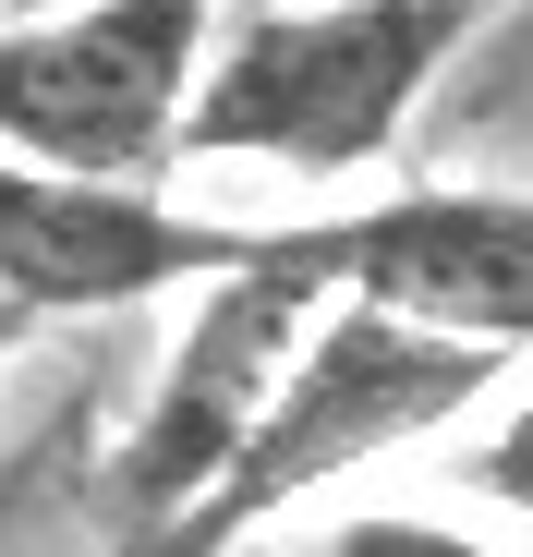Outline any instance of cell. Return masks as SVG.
I'll use <instances>...</instances> for the list:
<instances>
[{
  "mask_svg": "<svg viewBox=\"0 0 533 557\" xmlns=\"http://www.w3.org/2000/svg\"><path fill=\"white\" fill-rule=\"evenodd\" d=\"M497 376H509V351L436 339V327L376 315V304H339V315L303 339L280 412H266L255 448L231 460V485H219L195 521H170L146 557H219V545H243L255 521H280L292 497L339 485L351 460H388V448H412V436H436V424H461Z\"/></svg>",
  "mask_w": 533,
  "mask_h": 557,
  "instance_id": "obj_2",
  "label": "cell"
},
{
  "mask_svg": "<svg viewBox=\"0 0 533 557\" xmlns=\"http://www.w3.org/2000/svg\"><path fill=\"white\" fill-rule=\"evenodd\" d=\"M25 327H37V315H25V304H0V351H13V339H25Z\"/></svg>",
  "mask_w": 533,
  "mask_h": 557,
  "instance_id": "obj_11",
  "label": "cell"
},
{
  "mask_svg": "<svg viewBox=\"0 0 533 557\" xmlns=\"http://www.w3.org/2000/svg\"><path fill=\"white\" fill-rule=\"evenodd\" d=\"M315 267L339 278V304L412 315L436 339L521 351L533 339V195H485V182H412L388 207L303 219Z\"/></svg>",
  "mask_w": 533,
  "mask_h": 557,
  "instance_id": "obj_5",
  "label": "cell"
},
{
  "mask_svg": "<svg viewBox=\"0 0 533 557\" xmlns=\"http://www.w3.org/2000/svg\"><path fill=\"white\" fill-rule=\"evenodd\" d=\"M266 231H219L134 195V182H61V170H13L0 158V304L25 315H122L146 292H183V278L255 267Z\"/></svg>",
  "mask_w": 533,
  "mask_h": 557,
  "instance_id": "obj_6",
  "label": "cell"
},
{
  "mask_svg": "<svg viewBox=\"0 0 533 557\" xmlns=\"http://www.w3.org/2000/svg\"><path fill=\"white\" fill-rule=\"evenodd\" d=\"M461 485H473V497H497V509H521V521H533V400H521V412H509V424H497V436H485V448H473V460H461Z\"/></svg>",
  "mask_w": 533,
  "mask_h": 557,
  "instance_id": "obj_8",
  "label": "cell"
},
{
  "mask_svg": "<svg viewBox=\"0 0 533 557\" xmlns=\"http://www.w3.org/2000/svg\"><path fill=\"white\" fill-rule=\"evenodd\" d=\"M219 0H85L49 25H0V146L61 182H134L183 158L207 98Z\"/></svg>",
  "mask_w": 533,
  "mask_h": 557,
  "instance_id": "obj_4",
  "label": "cell"
},
{
  "mask_svg": "<svg viewBox=\"0 0 533 557\" xmlns=\"http://www.w3.org/2000/svg\"><path fill=\"white\" fill-rule=\"evenodd\" d=\"M37 460H49V448H25V460H0V533H13V509L37 497Z\"/></svg>",
  "mask_w": 533,
  "mask_h": 557,
  "instance_id": "obj_9",
  "label": "cell"
},
{
  "mask_svg": "<svg viewBox=\"0 0 533 557\" xmlns=\"http://www.w3.org/2000/svg\"><path fill=\"white\" fill-rule=\"evenodd\" d=\"M327 557H497V545H473L449 521H412V509H364V521L327 533Z\"/></svg>",
  "mask_w": 533,
  "mask_h": 557,
  "instance_id": "obj_7",
  "label": "cell"
},
{
  "mask_svg": "<svg viewBox=\"0 0 533 557\" xmlns=\"http://www.w3.org/2000/svg\"><path fill=\"white\" fill-rule=\"evenodd\" d=\"M485 13L497 0H266L207 61L183 158H255L303 182L376 170Z\"/></svg>",
  "mask_w": 533,
  "mask_h": 557,
  "instance_id": "obj_1",
  "label": "cell"
},
{
  "mask_svg": "<svg viewBox=\"0 0 533 557\" xmlns=\"http://www.w3.org/2000/svg\"><path fill=\"white\" fill-rule=\"evenodd\" d=\"M49 13H85V0H0V25H49Z\"/></svg>",
  "mask_w": 533,
  "mask_h": 557,
  "instance_id": "obj_10",
  "label": "cell"
},
{
  "mask_svg": "<svg viewBox=\"0 0 533 557\" xmlns=\"http://www.w3.org/2000/svg\"><path fill=\"white\" fill-rule=\"evenodd\" d=\"M327 315H339V278L315 267L303 231H266L255 267H231L219 292L195 304V327L170 339L158 388H146V412H134V436H122V460H110V497L146 521V545H158L170 521H195V509L231 485V460L255 448L266 412H280L292 363H303V339H315Z\"/></svg>",
  "mask_w": 533,
  "mask_h": 557,
  "instance_id": "obj_3",
  "label": "cell"
}]
</instances>
